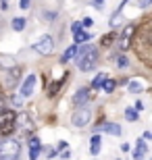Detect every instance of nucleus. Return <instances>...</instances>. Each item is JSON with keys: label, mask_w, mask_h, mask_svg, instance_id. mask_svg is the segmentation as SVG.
I'll list each match as a JSON object with an SVG mask.
<instances>
[{"label": "nucleus", "mask_w": 152, "mask_h": 160, "mask_svg": "<svg viewBox=\"0 0 152 160\" xmlns=\"http://www.w3.org/2000/svg\"><path fill=\"white\" fill-rule=\"evenodd\" d=\"M21 146L15 139H4L0 143V160H19Z\"/></svg>", "instance_id": "nucleus-1"}, {"label": "nucleus", "mask_w": 152, "mask_h": 160, "mask_svg": "<svg viewBox=\"0 0 152 160\" xmlns=\"http://www.w3.org/2000/svg\"><path fill=\"white\" fill-rule=\"evenodd\" d=\"M15 123H17V114L13 112V110H2L0 112V135H11L15 133Z\"/></svg>", "instance_id": "nucleus-2"}, {"label": "nucleus", "mask_w": 152, "mask_h": 160, "mask_svg": "<svg viewBox=\"0 0 152 160\" xmlns=\"http://www.w3.org/2000/svg\"><path fill=\"white\" fill-rule=\"evenodd\" d=\"M134 33H135V25L134 23H127L125 27H123V31L119 33V38H117V48L121 50V52L129 50L131 40H134Z\"/></svg>", "instance_id": "nucleus-3"}, {"label": "nucleus", "mask_w": 152, "mask_h": 160, "mask_svg": "<svg viewBox=\"0 0 152 160\" xmlns=\"http://www.w3.org/2000/svg\"><path fill=\"white\" fill-rule=\"evenodd\" d=\"M96 62H98V50H96V48H92L88 54H83L81 58H77V67H79V71H83V73L92 71L94 67H96Z\"/></svg>", "instance_id": "nucleus-4"}, {"label": "nucleus", "mask_w": 152, "mask_h": 160, "mask_svg": "<svg viewBox=\"0 0 152 160\" xmlns=\"http://www.w3.org/2000/svg\"><path fill=\"white\" fill-rule=\"evenodd\" d=\"M34 50H35V52H40V54H44V56H48V54L54 52V40L50 36L38 38V40L34 42Z\"/></svg>", "instance_id": "nucleus-5"}, {"label": "nucleus", "mask_w": 152, "mask_h": 160, "mask_svg": "<svg viewBox=\"0 0 152 160\" xmlns=\"http://www.w3.org/2000/svg\"><path fill=\"white\" fill-rule=\"evenodd\" d=\"M15 129H17V133H23V135H27V133H34V121H31L29 114H27V112L17 114Z\"/></svg>", "instance_id": "nucleus-6"}, {"label": "nucleus", "mask_w": 152, "mask_h": 160, "mask_svg": "<svg viewBox=\"0 0 152 160\" xmlns=\"http://www.w3.org/2000/svg\"><path fill=\"white\" fill-rule=\"evenodd\" d=\"M90 121H92V110L90 108H77L75 112H73V117H71V123L75 125V127H86V125H90Z\"/></svg>", "instance_id": "nucleus-7"}, {"label": "nucleus", "mask_w": 152, "mask_h": 160, "mask_svg": "<svg viewBox=\"0 0 152 160\" xmlns=\"http://www.w3.org/2000/svg\"><path fill=\"white\" fill-rule=\"evenodd\" d=\"M34 89H35V75H27V77L23 79V83H21L19 96H21V98H27V96L34 94Z\"/></svg>", "instance_id": "nucleus-8"}, {"label": "nucleus", "mask_w": 152, "mask_h": 160, "mask_svg": "<svg viewBox=\"0 0 152 160\" xmlns=\"http://www.w3.org/2000/svg\"><path fill=\"white\" fill-rule=\"evenodd\" d=\"M90 98H92V89L88 88H81V89H77V94L73 96V104L79 108H83V104H88Z\"/></svg>", "instance_id": "nucleus-9"}, {"label": "nucleus", "mask_w": 152, "mask_h": 160, "mask_svg": "<svg viewBox=\"0 0 152 160\" xmlns=\"http://www.w3.org/2000/svg\"><path fill=\"white\" fill-rule=\"evenodd\" d=\"M19 77H21V67H13V69H8V73H6V77H4V85L6 88H15L19 83Z\"/></svg>", "instance_id": "nucleus-10"}, {"label": "nucleus", "mask_w": 152, "mask_h": 160, "mask_svg": "<svg viewBox=\"0 0 152 160\" xmlns=\"http://www.w3.org/2000/svg\"><path fill=\"white\" fill-rule=\"evenodd\" d=\"M96 131H104V133H111V135H121V125L119 123H104V125H98Z\"/></svg>", "instance_id": "nucleus-11"}, {"label": "nucleus", "mask_w": 152, "mask_h": 160, "mask_svg": "<svg viewBox=\"0 0 152 160\" xmlns=\"http://www.w3.org/2000/svg\"><path fill=\"white\" fill-rule=\"evenodd\" d=\"M65 81H67V75H63L60 79H54V81L50 83V85H48V96L52 98V96H56V94H59V89L63 88V83H65Z\"/></svg>", "instance_id": "nucleus-12"}, {"label": "nucleus", "mask_w": 152, "mask_h": 160, "mask_svg": "<svg viewBox=\"0 0 152 160\" xmlns=\"http://www.w3.org/2000/svg\"><path fill=\"white\" fill-rule=\"evenodd\" d=\"M100 148H102V139H100V135L96 133V135L92 137V142H90V152H92V156H98Z\"/></svg>", "instance_id": "nucleus-13"}, {"label": "nucleus", "mask_w": 152, "mask_h": 160, "mask_svg": "<svg viewBox=\"0 0 152 160\" xmlns=\"http://www.w3.org/2000/svg\"><path fill=\"white\" fill-rule=\"evenodd\" d=\"M77 48H79L77 44H75V46H69V48H67V50H65V54L60 56V62H69L73 56H77Z\"/></svg>", "instance_id": "nucleus-14"}, {"label": "nucleus", "mask_w": 152, "mask_h": 160, "mask_svg": "<svg viewBox=\"0 0 152 160\" xmlns=\"http://www.w3.org/2000/svg\"><path fill=\"white\" fill-rule=\"evenodd\" d=\"M127 89L131 92V94H140V92H144L146 88H144V83H142L140 79H135V81H131V83L127 85Z\"/></svg>", "instance_id": "nucleus-15"}, {"label": "nucleus", "mask_w": 152, "mask_h": 160, "mask_svg": "<svg viewBox=\"0 0 152 160\" xmlns=\"http://www.w3.org/2000/svg\"><path fill=\"white\" fill-rule=\"evenodd\" d=\"M106 73H98V75H96V77H94V81H92V88L94 89H98V88H102V85H104V81H106Z\"/></svg>", "instance_id": "nucleus-16"}, {"label": "nucleus", "mask_w": 152, "mask_h": 160, "mask_svg": "<svg viewBox=\"0 0 152 160\" xmlns=\"http://www.w3.org/2000/svg\"><path fill=\"white\" fill-rule=\"evenodd\" d=\"M11 27L15 31H21L25 27V19L23 17H15V19H13V23H11Z\"/></svg>", "instance_id": "nucleus-17"}, {"label": "nucleus", "mask_w": 152, "mask_h": 160, "mask_svg": "<svg viewBox=\"0 0 152 160\" xmlns=\"http://www.w3.org/2000/svg\"><path fill=\"white\" fill-rule=\"evenodd\" d=\"M90 38H92V33H88V31H79V33H75V44H83V42H88Z\"/></svg>", "instance_id": "nucleus-18"}, {"label": "nucleus", "mask_w": 152, "mask_h": 160, "mask_svg": "<svg viewBox=\"0 0 152 160\" xmlns=\"http://www.w3.org/2000/svg\"><path fill=\"white\" fill-rule=\"evenodd\" d=\"M115 40H117V33H108V36H104L102 40H100V46H104V48H106V46H111Z\"/></svg>", "instance_id": "nucleus-19"}, {"label": "nucleus", "mask_w": 152, "mask_h": 160, "mask_svg": "<svg viewBox=\"0 0 152 160\" xmlns=\"http://www.w3.org/2000/svg\"><path fill=\"white\" fill-rule=\"evenodd\" d=\"M92 48H94V46H90V44H81V46L77 48V58H81L83 54H88Z\"/></svg>", "instance_id": "nucleus-20"}, {"label": "nucleus", "mask_w": 152, "mask_h": 160, "mask_svg": "<svg viewBox=\"0 0 152 160\" xmlns=\"http://www.w3.org/2000/svg\"><path fill=\"white\" fill-rule=\"evenodd\" d=\"M115 88H117V81H113V79H106L104 85H102V89H104V92H108V94H111V92H115Z\"/></svg>", "instance_id": "nucleus-21"}, {"label": "nucleus", "mask_w": 152, "mask_h": 160, "mask_svg": "<svg viewBox=\"0 0 152 160\" xmlns=\"http://www.w3.org/2000/svg\"><path fill=\"white\" fill-rule=\"evenodd\" d=\"M125 119L127 121H138V110H134V108H125Z\"/></svg>", "instance_id": "nucleus-22"}, {"label": "nucleus", "mask_w": 152, "mask_h": 160, "mask_svg": "<svg viewBox=\"0 0 152 160\" xmlns=\"http://www.w3.org/2000/svg\"><path fill=\"white\" fill-rule=\"evenodd\" d=\"M40 152H42V148H29V158L35 160L38 156H40Z\"/></svg>", "instance_id": "nucleus-23"}, {"label": "nucleus", "mask_w": 152, "mask_h": 160, "mask_svg": "<svg viewBox=\"0 0 152 160\" xmlns=\"http://www.w3.org/2000/svg\"><path fill=\"white\" fill-rule=\"evenodd\" d=\"M117 65H119V69H125V67H127V58H125V56H117Z\"/></svg>", "instance_id": "nucleus-24"}, {"label": "nucleus", "mask_w": 152, "mask_h": 160, "mask_svg": "<svg viewBox=\"0 0 152 160\" xmlns=\"http://www.w3.org/2000/svg\"><path fill=\"white\" fill-rule=\"evenodd\" d=\"M29 148H42L40 146V139H38V137H29Z\"/></svg>", "instance_id": "nucleus-25"}, {"label": "nucleus", "mask_w": 152, "mask_h": 160, "mask_svg": "<svg viewBox=\"0 0 152 160\" xmlns=\"http://www.w3.org/2000/svg\"><path fill=\"white\" fill-rule=\"evenodd\" d=\"M81 29H83V25H81V23H73V25H71V31H73V36H75V33H79Z\"/></svg>", "instance_id": "nucleus-26"}, {"label": "nucleus", "mask_w": 152, "mask_h": 160, "mask_svg": "<svg viewBox=\"0 0 152 160\" xmlns=\"http://www.w3.org/2000/svg\"><path fill=\"white\" fill-rule=\"evenodd\" d=\"M138 152H140V154H146V143H144V139L138 142Z\"/></svg>", "instance_id": "nucleus-27"}, {"label": "nucleus", "mask_w": 152, "mask_h": 160, "mask_svg": "<svg viewBox=\"0 0 152 160\" xmlns=\"http://www.w3.org/2000/svg\"><path fill=\"white\" fill-rule=\"evenodd\" d=\"M144 42H150V46H152V31H150V29L144 33Z\"/></svg>", "instance_id": "nucleus-28"}, {"label": "nucleus", "mask_w": 152, "mask_h": 160, "mask_svg": "<svg viewBox=\"0 0 152 160\" xmlns=\"http://www.w3.org/2000/svg\"><path fill=\"white\" fill-rule=\"evenodd\" d=\"M152 4V0H140V8H148Z\"/></svg>", "instance_id": "nucleus-29"}, {"label": "nucleus", "mask_w": 152, "mask_h": 160, "mask_svg": "<svg viewBox=\"0 0 152 160\" xmlns=\"http://www.w3.org/2000/svg\"><path fill=\"white\" fill-rule=\"evenodd\" d=\"M4 104H6V100H4V96H2V92H0V112L4 110Z\"/></svg>", "instance_id": "nucleus-30"}, {"label": "nucleus", "mask_w": 152, "mask_h": 160, "mask_svg": "<svg viewBox=\"0 0 152 160\" xmlns=\"http://www.w3.org/2000/svg\"><path fill=\"white\" fill-rule=\"evenodd\" d=\"M92 4L96 6V8H102V6H104V0H94Z\"/></svg>", "instance_id": "nucleus-31"}, {"label": "nucleus", "mask_w": 152, "mask_h": 160, "mask_svg": "<svg viewBox=\"0 0 152 160\" xmlns=\"http://www.w3.org/2000/svg\"><path fill=\"white\" fill-rule=\"evenodd\" d=\"M19 6H21V8H29V0H21Z\"/></svg>", "instance_id": "nucleus-32"}, {"label": "nucleus", "mask_w": 152, "mask_h": 160, "mask_svg": "<svg viewBox=\"0 0 152 160\" xmlns=\"http://www.w3.org/2000/svg\"><path fill=\"white\" fill-rule=\"evenodd\" d=\"M21 102H23L21 96H15V98H13V104H17V106H21Z\"/></svg>", "instance_id": "nucleus-33"}, {"label": "nucleus", "mask_w": 152, "mask_h": 160, "mask_svg": "<svg viewBox=\"0 0 152 160\" xmlns=\"http://www.w3.org/2000/svg\"><path fill=\"white\" fill-rule=\"evenodd\" d=\"M44 15H46V19H50V21L56 19V12H44Z\"/></svg>", "instance_id": "nucleus-34"}, {"label": "nucleus", "mask_w": 152, "mask_h": 160, "mask_svg": "<svg viewBox=\"0 0 152 160\" xmlns=\"http://www.w3.org/2000/svg\"><path fill=\"white\" fill-rule=\"evenodd\" d=\"M81 25H83V27H90V25H92V19H83Z\"/></svg>", "instance_id": "nucleus-35"}, {"label": "nucleus", "mask_w": 152, "mask_h": 160, "mask_svg": "<svg viewBox=\"0 0 152 160\" xmlns=\"http://www.w3.org/2000/svg\"><path fill=\"white\" fill-rule=\"evenodd\" d=\"M46 156H48V158H54V156H56V150H48Z\"/></svg>", "instance_id": "nucleus-36"}, {"label": "nucleus", "mask_w": 152, "mask_h": 160, "mask_svg": "<svg viewBox=\"0 0 152 160\" xmlns=\"http://www.w3.org/2000/svg\"><path fill=\"white\" fill-rule=\"evenodd\" d=\"M144 139H152V133H150V131H146V133H144Z\"/></svg>", "instance_id": "nucleus-37"}, {"label": "nucleus", "mask_w": 152, "mask_h": 160, "mask_svg": "<svg viewBox=\"0 0 152 160\" xmlns=\"http://www.w3.org/2000/svg\"><path fill=\"white\" fill-rule=\"evenodd\" d=\"M2 8H6V0H2Z\"/></svg>", "instance_id": "nucleus-38"}]
</instances>
